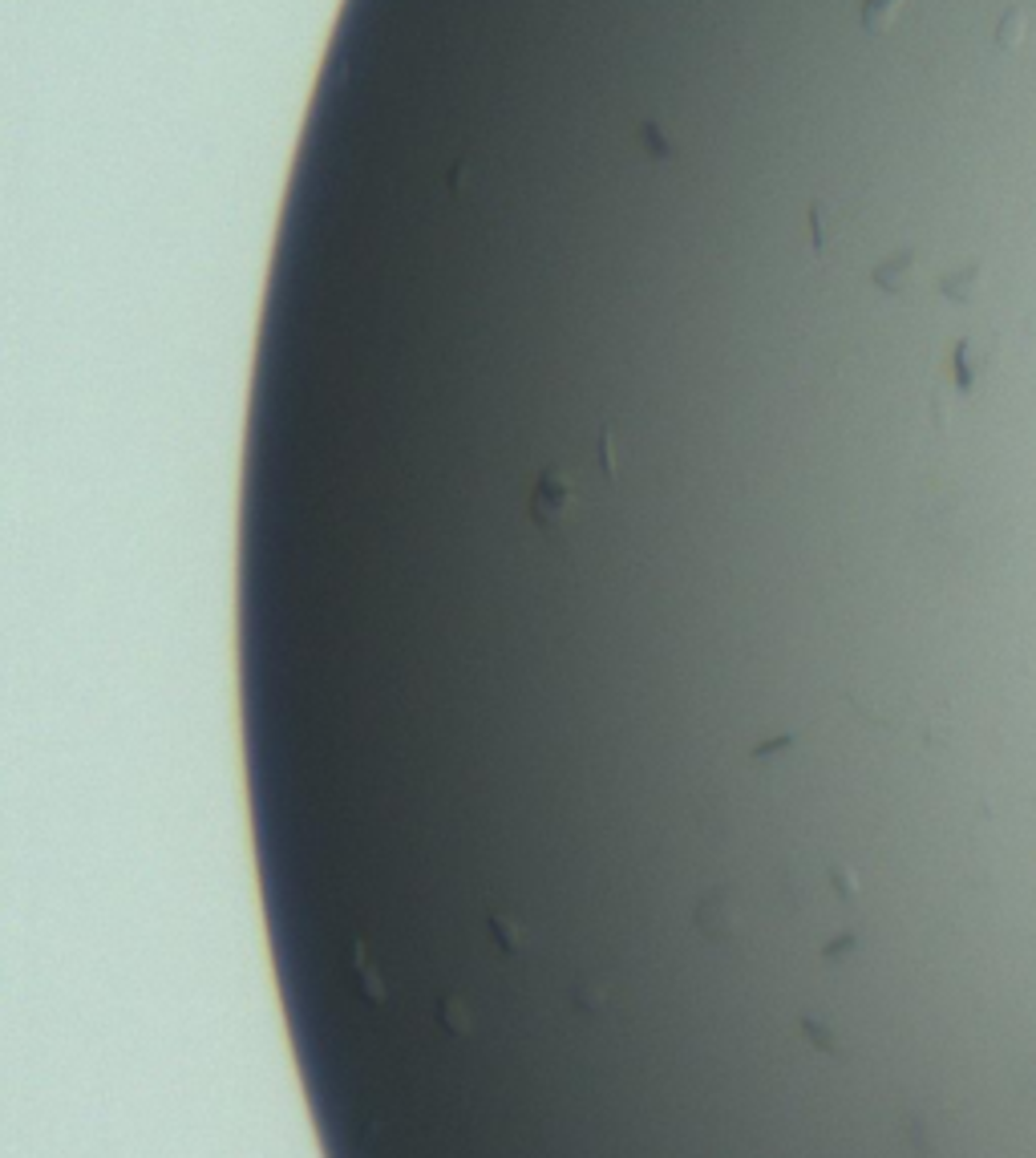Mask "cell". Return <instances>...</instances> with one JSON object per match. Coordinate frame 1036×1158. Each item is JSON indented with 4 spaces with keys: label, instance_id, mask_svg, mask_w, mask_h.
Here are the masks:
<instances>
[{
    "label": "cell",
    "instance_id": "cell-4",
    "mask_svg": "<svg viewBox=\"0 0 1036 1158\" xmlns=\"http://www.w3.org/2000/svg\"><path fill=\"white\" fill-rule=\"evenodd\" d=\"M980 272H984L980 264H968L964 272L944 276V279H940V292H944L947 300H956V304H968V300H972V292H976V284H980Z\"/></svg>",
    "mask_w": 1036,
    "mask_h": 1158
},
{
    "label": "cell",
    "instance_id": "cell-1",
    "mask_svg": "<svg viewBox=\"0 0 1036 1158\" xmlns=\"http://www.w3.org/2000/svg\"><path fill=\"white\" fill-rule=\"evenodd\" d=\"M575 507H579L575 482H571L559 466L543 470L539 482H534V494H531V519L539 522L543 531H555L559 522H567L571 515H575Z\"/></svg>",
    "mask_w": 1036,
    "mask_h": 1158
},
{
    "label": "cell",
    "instance_id": "cell-7",
    "mask_svg": "<svg viewBox=\"0 0 1036 1158\" xmlns=\"http://www.w3.org/2000/svg\"><path fill=\"white\" fill-rule=\"evenodd\" d=\"M640 138H644V146H648L656 158H668V138L660 134V126H652V122H648V126L640 130Z\"/></svg>",
    "mask_w": 1036,
    "mask_h": 1158
},
{
    "label": "cell",
    "instance_id": "cell-5",
    "mask_svg": "<svg viewBox=\"0 0 1036 1158\" xmlns=\"http://www.w3.org/2000/svg\"><path fill=\"white\" fill-rule=\"evenodd\" d=\"M1025 29H1029V12L1013 5L1001 17V24H996V45H1001V49H1016L1020 36H1025Z\"/></svg>",
    "mask_w": 1036,
    "mask_h": 1158
},
{
    "label": "cell",
    "instance_id": "cell-6",
    "mask_svg": "<svg viewBox=\"0 0 1036 1158\" xmlns=\"http://www.w3.org/2000/svg\"><path fill=\"white\" fill-rule=\"evenodd\" d=\"M968 352H972V340H959V345H956V357H952L959 393H972V385H976V377H972V365H968Z\"/></svg>",
    "mask_w": 1036,
    "mask_h": 1158
},
{
    "label": "cell",
    "instance_id": "cell-3",
    "mask_svg": "<svg viewBox=\"0 0 1036 1158\" xmlns=\"http://www.w3.org/2000/svg\"><path fill=\"white\" fill-rule=\"evenodd\" d=\"M911 267H915V255H911V251H899L895 260H887L883 267H874V284H879L883 292H903Z\"/></svg>",
    "mask_w": 1036,
    "mask_h": 1158
},
{
    "label": "cell",
    "instance_id": "cell-2",
    "mask_svg": "<svg viewBox=\"0 0 1036 1158\" xmlns=\"http://www.w3.org/2000/svg\"><path fill=\"white\" fill-rule=\"evenodd\" d=\"M907 0H862V29L867 33H887L899 21Z\"/></svg>",
    "mask_w": 1036,
    "mask_h": 1158
}]
</instances>
